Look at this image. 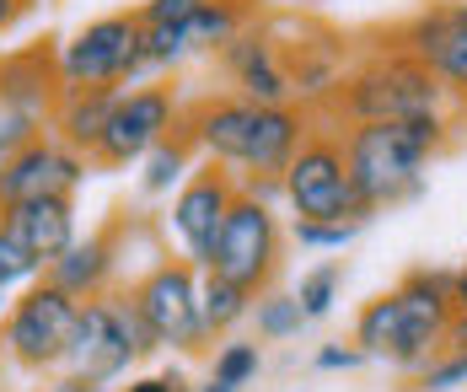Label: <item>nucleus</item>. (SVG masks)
Masks as SVG:
<instances>
[{"instance_id": "obj_29", "label": "nucleus", "mask_w": 467, "mask_h": 392, "mask_svg": "<svg viewBox=\"0 0 467 392\" xmlns=\"http://www.w3.org/2000/svg\"><path fill=\"white\" fill-rule=\"evenodd\" d=\"M312 366H317V371H360V366H366V349L355 339H333L312 355Z\"/></svg>"}, {"instance_id": "obj_27", "label": "nucleus", "mask_w": 467, "mask_h": 392, "mask_svg": "<svg viewBox=\"0 0 467 392\" xmlns=\"http://www.w3.org/2000/svg\"><path fill=\"white\" fill-rule=\"evenodd\" d=\"M33 280H44V263L16 242V237L5 232V221H0V291H22V285H33Z\"/></svg>"}, {"instance_id": "obj_16", "label": "nucleus", "mask_w": 467, "mask_h": 392, "mask_svg": "<svg viewBox=\"0 0 467 392\" xmlns=\"http://www.w3.org/2000/svg\"><path fill=\"white\" fill-rule=\"evenodd\" d=\"M215 59H221V70L232 76L236 98L264 102V108H285V102H296V81H290L285 44H280V33H275V27L247 22V27H242L232 44L215 54Z\"/></svg>"}, {"instance_id": "obj_24", "label": "nucleus", "mask_w": 467, "mask_h": 392, "mask_svg": "<svg viewBox=\"0 0 467 392\" xmlns=\"http://www.w3.org/2000/svg\"><path fill=\"white\" fill-rule=\"evenodd\" d=\"M258 371H264V349H258V339H221L215 360H210V382H221L226 392L253 387Z\"/></svg>"}, {"instance_id": "obj_26", "label": "nucleus", "mask_w": 467, "mask_h": 392, "mask_svg": "<svg viewBox=\"0 0 467 392\" xmlns=\"http://www.w3.org/2000/svg\"><path fill=\"white\" fill-rule=\"evenodd\" d=\"M366 232V221H290V242L317 247V253H344Z\"/></svg>"}, {"instance_id": "obj_30", "label": "nucleus", "mask_w": 467, "mask_h": 392, "mask_svg": "<svg viewBox=\"0 0 467 392\" xmlns=\"http://www.w3.org/2000/svg\"><path fill=\"white\" fill-rule=\"evenodd\" d=\"M451 328H446V349H467V263L451 269Z\"/></svg>"}, {"instance_id": "obj_10", "label": "nucleus", "mask_w": 467, "mask_h": 392, "mask_svg": "<svg viewBox=\"0 0 467 392\" xmlns=\"http://www.w3.org/2000/svg\"><path fill=\"white\" fill-rule=\"evenodd\" d=\"M124 291L135 301L140 323L150 328L156 349H172V355H204L210 349L204 317H199V269L188 258H156Z\"/></svg>"}, {"instance_id": "obj_20", "label": "nucleus", "mask_w": 467, "mask_h": 392, "mask_svg": "<svg viewBox=\"0 0 467 392\" xmlns=\"http://www.w3.org/2000/svg\"><path fill=\"white\" fill-rule=\"evenodd\" d=\"M113 98H119V92H108V87L59 92L54 119H48V135H59L70 150H81V156L92 161V146L102 140V124H108V113H113Z\"/></svg>"}, {"instance_id": "obj_19", "label": "nucleus", "mask_w": 467, "mask_h": 392, "mask_svg": "<svg viewBox=\"0 0 467 392\" xmlns=\"http://www.w3.org/2000/svg\"><path fill=\"white\" fill-rule=\"evenodd\" d=\"M54 102H59V59L48 49L0 59V108L48 124L54 119Z\"/></svg>"}, {"instance_id": "obj_7", "label": "nucleus", "mask_w": 467, "mask_h": 392, "mask_svg": "<svg viewBox=\"0 0 467 392\" xmlns=\"http://www.w3.org/2000/svg\"><path fill=\"white\" fill-rule=\"evenodd\" d=\"M280 199L290 204L296 221H371V210L355 194V178H349V161H344V140L327 124H317L301 140V150L285 161Z\"/></svg>"}, {"instance_id": "obj_33", "label": "nucleus", "mask_w": 467, "mask_h": 392, "mask_svg": "<svg viewBox=\"0 0 467 392\" xmlns=\"http://www.w3.org/2000/svg\"><path fill=\"white\" fill-rule=\"evenodd\" d=\"M48 392H113V387H102L92 377H76V371H54L48 377Z\"/></svg>"}, {"instance_id": "obj_1", "label": "nucleus", "mask_w": 467, "mask_h": 392, "mask_svg": "<svg viewBox=\"0 0 467 392\" xmlns=\"http://www.w3.org/2000/svg\"><path fill=\"white\" fill-rule=\"evenodd\" d=\"M178 129L193 140L199 161L232 167L236 183H247V178H275L280 183L285 161L317 129V113L306 102L264 108V102H247V98H236V92H221V98L183 102Z\"/></svg>"}, {"instance_id": "obj_3", "label": "nucleus", "mask_w": 467, "mask_h": 392, "mask_svg": "<svg viewBox=\"0 0 467 392\" xmlns=\"http://www.w3.org/2000/svg\"><path fill=\"white\" fill-rule=\"evenodd\" d=\"M312 113L327 129L381 124V119H462L467 124V108L435 81V70L420 65L414 54L403 49V44H392V38L381 49H371L360 65H349L338 76V87Z\"/></svg>"}, {"instance_id": "obj_8", "label": "nucleus", "mask_w": 467, "mask_h": 392, "mask_svg": "<svg viewBox=\"0 0 467 392\" xmlns=\"http://www.w3.org/2000/svg\"><path fill=\"white\" fill-rule=\"evenodd\" d=\"M140 38H145L140 11L92 16L87 27H76V33L59 44V54H54V59H59V92H87V87L124 92V87H135Z\"/></svg>"}, {"instance_id": "obj_32", "label": "nucleus", "mask_w": 467, "mask_h": 392, "mask_svg": "<svg viewBox=\"0 0 467 392\" xmlns=\"http://www.w3.org/2000/svg\"><path fill=\"white\" fill-rule=\"evenodd\" d=\"M113 392H193V387L183 382V371H156V377H130V387Z\"/></svg>"}, {"instance_id": "obj_25", "label": "nucleus", "mask_w": 467, "mask_h": 392, "mask_svg": "<svg viewBox=\"0 0 467 392\" xmlns=\"http://www.w3.org/2000/svg\"><path fill=\"white\" fill-rule=\"evenodd\" d=\"M338 295H344V263H338V258L312 263V269L301 274V285H296V301H301L306 323H323L327 312L338 306Z\"/></svg>"}, {"instance_id": "obj_11", "label": "nucleus", "mask_w": 467, "mask_h": 392, "mask_svg": "<svg viewBox=\"0 0 467 392\" xmlns=\"http://www.w3.org/2000/svg\"><path fill=\"white\" fill-rule=\"evenodd\" d=\"M247 22H258V5H253V0H199L183 22L145 27L140 65H135V87L161 81L167 70H178V65L193 59V54H221Z\"/></svg>"}, {"instance_id": "obj_9", "label": "nucleus", "mask_w": 467, "mask_h": 392, "mask_svg": "<svg viewBox=\"0 0 467 392\" xmlns=\"http://www.w3.org/2000/svg\"><path fill=\"white\" fill-rule=\"evenodd\" d=\"M285 237L290 232L280 226V215H275L269 199L236 194V204L226 210V226L215 237V258H210L204 274H221V280H232L242 291L264 295L285 269Z\"/></svg>"}, {"instance_id": "obj_4", "label": "nucleus", "mask_w": 467, "mask_h": 392, "mask_svg": "<svg viewBox=\"0 0 467 392\" xmlns=\"http://www.w3.org/2000/svg\"><path fill=\"white\" fill-rule=\"evenodd\" d=\"M451 269H409L392 291L371 295L355 312L349 339L366 349V360H387L398 371H420L446 349L451 328Z\"/></svg>"}, {"instance_id": "obj_14", "label": "nucleus", "mask_w": 467, "mask_h": 392, "mask_svg": "<svg viewBox=\"0 0 467 392\" xmlns=\"http://www.w3.org/2000/svg\"><path fill=\"white\" fill-rule=\"evenodd\" d=\"M392 44L435 70V81L467 108V0H435L387 33Z\"/></svg>"}, {"instance_id": "obj_18", "label": "nucleus", "mask_w": 467, "mask_h": 392, "mask_svg": "<svg viewBox=\"0 0 467 392\" xmlns=\"http://www.w3.org/2000/svg\"><path fill=\"white\" fill-rule=\"evenodd\" d=\"M5 232L27 247L38 263H54L65 247L81 237V215H76V199L70 194H48V199H27V204H11L5 210Z\"/></svg>"}, {"instance_id": "obj_37", "label": "nucleus", "mask_w": 467, "mask_h": 392, "mask_svg": "<svg viewBox=\"0 0 467 392\" xmlns=\"http://www.w3.org/2000/svg\"><path fill=\"white\" fill-rule=\"evenodd\" d=\"M0 221H5V210H0Z\"/></svg>"}, {"instance_id": "obj_13", "label": "nucleus", "mask_w": 467, "mask_h": 392, "mask_svg": "<svg viewBox=\"0 0 467 392\" xmlns=\"http://www.w3.org/2000/svg\"><path fill=\"white\" fill-rule=\"evenodd\" d=\"M236 194H242V183H236L232 167H221V161H193V172L178 183V194L167 204V232H172L178 253H183L199 274H204L210 258H215V237H221V226H226V210L236 204Z\"/></svg>"}, {"instance_id": "obj_6", "label": "nucleus", "mask_w": 467, "mask_h": 392, "mask_svg": "<svg viewBox=\"0 0 467 392\" xmlns=\"http://www.w3.org/2000/svg\"><path fill=\"white\" fill-rule=\"evenodd\" d=\"M81 323V301L59 291L54 280H33L22 291H11V312H5V334H0V355L22 371V377H54L70 355Z\"/></svg>"}, {"instance_id": "obj_17", "label": "nucleus", "mask_w": 467, "mask_h": 392, "mask_svg": "<svg viewBox=\"0 0 467 392\" xmlns=\"http://www.w3.org/2000/svg\"><path fill=\"white\" fill-rule=\"evenodd\" d=\"M119 237H124V215L108 221V226H97V232H87V237H76L44 274L59 291H70L76 301L119 291V274H124V247H119Z\"/></svg>"}, {"instance_id": "obj_38", "label": "nucleus", "mask_w": 467, "mask_h": 392, "mask_svg": "<svg viewBox=\"0 0 467 392\" xmlns=\"http://www.w3.org/2000/svg\"><path fill=\"white\" fill-rule=\"evenodd\" d=\"M462 355H467V349H462Z\"/></svg>"}, {"instance_id": "obj_15", "label": "nucleus", "mask_w": 467, "mask_h": 392, "mask_svg": "<svg viewBox=\"0 0 467 392\" xmlns=\"http://www.w3.org/2000/svg\"><path fill=\"white\" fill-rule=\"evenodd\" d=\"M87 172H92V161L81 150H70L59 135L38 129L27 146L0 167V210L27 204V199H48V194L76 199V189L87 183Z\"/></svg>"}, {"instance_id": "obj_23", "label": "nucleus", "mask_w": 467, "mask_h": 392, "mask_svg": "<svg viewBox=\"0 0 467 392\" xmlns=\"http://www.w3.org/2000/svg\"><path fill=\"white\" fill-rule=\"evenodd\" d=\"M253 323H258V339L264 344H285L306 328V312H301L296 291H275L269 285L264 295H253Z\"/></svg>"}, {"instance_id": "obj_39", "label": "nucleus", "mask_w": 467, "mask_h": 392, "mask_svg": "<svg viewBox=\"0 0 467 392\" xmlns=\"http://www.w3.org/2000/svg\"><path fill=\"white\" fill-rule=\"evenodd\" d=\"M44 392H48V387H44Z\"/></svg>"}, {"instance_id": "obj_36", "label": "nucleus", "mask_w": 467, "mask_h": 392, "mask_svg": "<svg viewBox=\"0 0 467 392\" xmlns=\"http://www.w3.org/2000/svg\"><path fill=\"white\" fill-rule=\"evenodd\" d=\"M193 392H226V387L221 382H204V387H193Z\"/></svg>"}, {"instance_id": "obj_28", "label": "nucleus", "mask_w": 467, "mask_h": 392, "mask_svg": "<svg viewBox=\"0 0 467 392\" xmlns=\"http://www.w3.org/2000/svg\"><path fill=\"white\" fill-rule=\"evenodd\" d=\"M38 129H48L44 119H27V113H11V108H0V167H5L16 150L27 146Z\"/></svg>"}, {"instance_id": "obj_31", "label": "nucleus", "mask_w": 467, "mask_h": 392, "mask_svg": "<svg viewBox=\"0 0 467 392\" xmlns=\"http://www.w3.org/2000/svg\"><path fill=\"white\" fill-rule=\"evenodd\" d=\"M193 5H199V0H145V5H135V11H140L145 27H161V22H183Z\"/></svg>"}, {"instance_id": "obj_35", "label": "nucleus", "mask_w": 467, "mask_h": 392, "mask_svg": "<svg viewBox=\"0 0 467 392\" xmlns=\"http://www.w3.org/2000/svg\"><path fill=\"white\" fill-rule=\"evenodd\" d=\"M5 312H11V291H0V334H5Z\"/></svg>"}, {"instance_id": "obj_2", "label": "nucleus", "mask_w": 467, "mask_h": 392, "mask_svg": "<svg viewBox=\"0 0 467 392\" xmlns=\"http://www.w3.org/2000/svg\"><path fill=\"white\" fill-rule=\"evenodd\" d=\"M457 129H462V119H381V124L338 129L360 204L371 215L414 204L430 183V167L451 150Z\"/></svg>"}, {"instance_id": "obj_21", "label": "nucleus", "mask_w": 467, "mask_h": 392, "mask_svg": "<svg viewBox=\"0 0 467 392\" xmlns=\"http://www.w3.org/2000/svg\"><path fill=\"white\" fill-rule=\"evenodd\" d=\"M193 161H199L193 140H188L183 129H172L167 140H156V146L140 156V194L145 199H172L178 183L193 172Z\"/></svg>"}, {"instance_id": "obj_22", "label": "nucleus", "mask_w": 467, "mask_h": 392, "mask_svg": "<svg viewBox=\"0 0 467 392\" xmlns=\"http://www.w3.org/2000/svg\"><path fill=\"white\" fill-rule=\"evenodd\" d=\"M199 317H204L210 344L232 339L236 328L253 317V291H242V285L221 280V274H199Z\"/></svg>"}, {"instance_id": "obj_5", "label": "nucleus", "mask_w": 467, "mask_h": 392, "mask_svg": "<svg viewBox=\"0 0 467 392\" xmlns=\"http://www.w3.org/2000/svg\"><path fill=\"white\" fill-rule=\"evenodd\" d=\"M150 355H156V339L140 323L130 291L119 285V291H108V295L81 301V323H76V339H70V355H65L59 371H76V377H92L102 387H113L140 360H150Z\"/></svg>"}, {"instance_id": "obj_12", "label": "nucleus", "mask_w": 467, "mask_h": 392, "mask_svg": "<svg viewBox=\"0 0 467 392\" xmlns=\"http://www.w3.org/2000/svg\"><path fill=\"white\" fill-rule=\"evenodd\" d=\"M183 119V98L161 81H145V87H124L113 98V113L102 124V140L92 146V167L102 172H119V167H140V156L156 140H167Z\"/></svg>"}, {"instance_id": "obj_34", "label": "nucleus", "mask_w": 467, "mask_h": 392, "mask_svg": "<svg viewBox=\"0 0 467 392\" xmlns=\"http://www.w3.org/2000/svg\"><path fill=\"white\" fill-rule=\"evenodd\" d=\"M27 11H33V0H0V33H11Z\"/></svg>"}]
</instances>
